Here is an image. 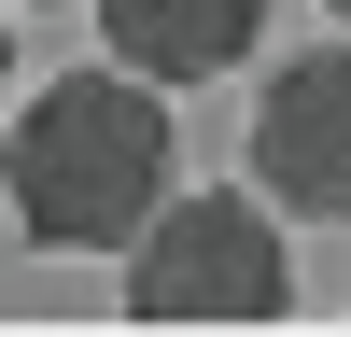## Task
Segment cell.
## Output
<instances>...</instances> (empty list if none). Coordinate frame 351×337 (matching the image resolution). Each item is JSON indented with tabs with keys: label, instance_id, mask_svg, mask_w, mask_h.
Returning <instances> with one entry per match:
<instances>
[{
	"label": "cell",
	"instance_id": "6da1fadb",
	"mask_svg": "<svg viewBox=\"0 0 351 337\" xmlns=\"http://www.w3.org/2000/svg\"><path fill=\"white\" fill-rule=\"evenodd\" d=\"M0 183L43 253H127L169 197V84L56 71L28 112H0Z\"/></svg>",
	"mask_w": 351,
	"mask_h": 337
},
{
	"label": "cell",
	"instance_id": "7a4b0ae2",
	"mask_svg": "<svg viewBox=\"0 0 351 337\" xmlns=\"http://www.w3.org/2000/svg\"><path fill=\"white\" fill-rule=\"evenodd\" d=\"M127 309H141V323H281V309H295L281 211L253 183L155 197V225L127 239Z\"/></svg>",
	"mask_w": 351,
	"mask_h": 337
},
{
	"label": "cell",
	"instance_id": "3957f363",
	"mask_svg": "<svg viewBox=\"0 0 351 337\" xmlns=\"http://www.w3.org/2000/svg\"><path fill=\"white\" fill-rule=\"evenodd\" d=\"M253 197L351 225V42H309L253 84Z\"/></svg>",
	"mask_w": 351,
	"mask_h": 337
},
{
	"label": "cell",
	"instance_id": "277c9868",
	"mask_svg": "<svg viewBox=\"0 0 351 337\" xmlns=\"http://www.w3.org/2000/svg\"><path fill=\"white\" fill-rule=\"evenodd\" d=\"M253 28H267V0H99L112 71H141V84H211V71H239Z\"/></svg>",
	"mask_w": 351,
	"mask_h": 337
},
{
	"label": "cell",
	"instance_id": "5b68a950",
	"mask_svg": "<svg viewBox=\"0 0 351 337\" xmlns=\"http://www.w3.org/2000/svg\"><path fill=\"white\" fill-rule=\"evenodd\" d=\"M0 99H14V14H0Z\"/></svg>",
	"mask_w": 351,
	"mask_h": 337
},
{
	"label": "cell",
	"instance_id": "8992f818",
	"mask_svg": "<svg viewBox=\"0 0 351 337\" xmlns=\"http://www.w3.org/2000/svg\"><path fill=\"white\" fill-rule=\"evenodd\" d=\"M324 14H337V28H351V0H324Z\"/></svg>",
	"mask_w": 351,
	"mask_h": 337
}]
</instances>
